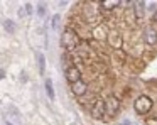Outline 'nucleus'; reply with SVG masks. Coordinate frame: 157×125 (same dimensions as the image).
Returning a JSON list of instances; mask_svg holds the SVG:
<instances>
[{
  "instance_id": "nucleus-1",
  "label": "nucleus",
  "mask_w": 157,
  "mask_h": 125,
  "mask_svg": "<svg viewBox=\"0 0 157 125\" xmlns=\"http://www.w3.org/2000/svg\"><path fill=\"white\" fill-rule=\"evenodd\" d=\"M61 46H63V49H66V53H75L79 46L78 32L75 29H71V27H66L61 36Z\"/></svg>"
},
{
  "instance_id": "nucleus-2",
  "label": "nucleus",
  "mask_w": 157,
  "mask_h": 125,
  "mask_svg": "<svg viewBox=\"0 0 157 125\" xmlns=\"http://www.w3.org/2000/svg\"><path fill=\"white\" fill-rule=\"evenodd\" d=\"M152 98L147 96V95H140L139 98L135 100V103H133V108H135V111L139 115H147L150 110H152Z\"/></svg>"
},
{
  "instance_id": "nucleus-3",
  "label": "nucleus",
  "mask_w": 157,
  "mask_h": 125,
  "mask_svg": "<svg viewBox=\"0 0 157 125\" xmlns=\"http://www.w3.org/2000/svg\"><path fill=\"white\" fill-rule=\"evenodd\" d=\"M90 111H91V117L96 118V120H100V118H103L106 115V105H105V100L103 98H96L95 103L91 105V108H90Z\"/></svg>"
},
{
  "instance_id": "nucleus-4",
  "label": "nucleus",
  "mask_w": 157,
  "mask_h": 125,
  "mask_svg": "<svg viewBox=\"0 0 157 125\" xmlns=\"http://www.w3.org/2000/svg\"><path fill=\"white\" fill-rule=\"evenodd\" d=\"M105 105H106V115L113 117V115L118 113V110H120V100L115 96V95H110V96L105 100Z\"/></svg>"
},
{
  "instance_id": "nucleus-5",
  "label": "nucleus",
  "mask_w": 157,
  "mask_h": 125,
  "mask_svg": "<svg viewBox=\"0 0 157 125\" xmlns=\"http://www.w3.org/2000/svg\"><path fill=\"white\" fill-rule=\"evenodd\" d=\"M142 37H144V42H145L147 46H155L157 44V29H154L152 25L145 27Z\"/></svg>"
},
{
  "instance_id": "nucleus-6",
  "label": "nucleus",
  "mask_w": 157,
  "mask_h": 125,
  "mask_svg": "<svg viewBox=\"0 0 157 125\" xmlns=\"http://www.w3.org/2000/svg\"><path fill=\"white\" fill-rule=\"evenodd\" d=\"M71 91H73V95H76V96H83V95L88 93V83L83 81V80L76 81V83L71 84Z\"/></svg>"
},
{
  "instance_id": "nucleus-7",
  "label": "nucleus",
  "mask_w": 157,
  "mask_h": 125,
  "mask_svg": "<svg viewBox=\"0 0 157 125\" xmlns=\"http://www.w3.org/2000/svg\"><path fill=\"white\" fill-rule=\"evenodd\" d=\"M64 74H66V80L69 81V84H73V83H76V81L81 80V71H79L78 66L69 68L68 71H64Z\"/></svg>"
},
{
  "instance_id": "nucleus-8",
  "label": "nucleus",
  "mask_w": 157,
  "mask_h": 125,
  "mask_svg": "<svg viewBox=\"0 0 157 125\" xmlns=\"http://www.w3.org/2000/svg\"><path fill=\"white\" fill-rule=\"evenodd\" d=\"M108 41H110V44H112V47L113 49H120L122 47V42H123V39H122V36H120L117 30H112V32L108 34Z\"/></svg>"
},
{
  "instance_id": "nucleus-9",
  "label": "nucleus",
  "mask_w": 157,
  "mask_h": 125,
  "mask_svg": "<svg viewBox=\"0 0 157 125\" xmlns=\"http://www.w3.org/2000/svg\"><path fill=\"white\" fill-rule=\"evenodd\" d=\"M98 5H100V10H106V12H110V10H115L117 7L122 5V2H117V0H103V2H100Z\"/></svg>"
},
{
  "instance_id": "nucleus-10",
  "label": "nucleus",
  "mask_w": 157,
  "mask_h": 125,
  "mask_svg": "<svg viewBox=\"0 0 157 125\" xmlns=\"http://www.w3.org/2000/svg\"><path fill=\"white\" fill-rule=\"evenodd\" d=\"M144 14H145V2H135L133 3V15H135V20H142Z\"/></svg>"
},
{
  "instance_id": "nucleus-11",
  "label": "nucleus",
  "mask_w": 157,
  "mask_h": 125,
  "mask_svg": "<svg viewBox=\"0 0 157 125\" xmlns=\"http://www.w3.org/2000/svg\"><path fill=\"white\" fill-rule=\"evenodd\" d=\"M7 117V123L10 125H22V120H21V113L15 110H9V113L5 115Z\"/></svg>"
},
{
  "instance_id": "nucleus-12",
  "label": "nucleus",
  "mask_w": 157,
  "mask_h": 125,
  "mask_svg": "<svg viewBox=\"0 0 157 125\" xmlns=\"http://www.w3.org/2000/svg\"><path fill=\"white\" fill-rule=\"evenodd\" d=\"M108 30H106V27L103 25V24H100V25H96L95 29H93V37L95 39H100V41H103L105 37H108Z\"/></svg>"
},
{
  "instance_id": "nucleus-13",
  "label": "nucleus",
  "mask_w": 157,
  "mask_h": 125,
  "mask_svg": "<svg viewBox=\"0 0 157 125\" xmlns=\"http://www.w3.org/2000/svg\"><path fill=\"white\" fill-rule=\"evenodd\" d=\"M44 84H46V91H48V96L51 98V100H54V90H52V81L49 80V78H46Z\"/></svg>"
},
{
  "instance_id": "nucleus-14",
  "label": "nucleus",
  "mask_w": 157,
  "mask_h": 125,
  "mask_svg": "<svg viewBox=\"0 0 157 125\" xmlns=\"http://www.w3.org/2000/svg\"><path fill=\"white\" fill-rule=\"evenodd\" d=\"M44 63H46L44 56L41 53H37V66H39V73L41 74H44Z\"/></svg>"
},
{
  "instance_id": "nucleus-15",
  "label": "nucleus",
  "mask_w": 157,
  "mask_h": 125,
  "mask_svg": "<svg viewBox=\"0 0 157 125\" xmlns=\"http://www.w3.org/2000/svg\"><path fill=\"white\" fill-rule=\"evenodd\" d=\"M4 29L7 30L9 34H14V30H15L14 22H12V20H5V22H4Z\"/></svg>"
},
{
  "instance_id": "nucleus-16",
  "label": "nucleus",
  "mask_w": 157,
  "mask_h": 125,
  "mask_svg": "<svg viewBox=\"0 0 157 125\" xmlns=\"http://www.w3.org/2000/svg\"><path fill=\"white\" fill-rule=\"evenodd\" d=\"M51 25H52V30H58L59 29V15H52V20H51Z\"/></svg>"
},
{
  "instance_id": "nucleus-17",
  "label": "nucleus",
  "mask_w": 157,
  "mask_h": 125,
  "mask_svg": "<svg viewBox=\"0 0 157 125\" xmlns=\"http://www.w3.org/2000/svg\"><path fill=\"white\" fill-rule=\"evenodd\" d=\"M145 125H157V115H154V117H147L145 118Z\"/></svg>"
},
{
  "instance_id": "nucleus-18",
  "label": "nucleus",
  "mask_w": 157,
  "mask_h": 125,
  "mask_svg": "<svg viewBox=\"0 0 157 125\" xmlns=\"http://www.w3.org/2000/svg\"><path fill=\"white\" fill-rule=\"evenodd\" d=\"M37 14H39V17H44V14H46V7H44V3H39V7H37Z\"/></svg>"
},
{
  "instance_id": "nucleus-19",
  "label": "nucleus",
  "mask_w": 157,
  "mask_h": 125,
  "mask_svg": "<svg viewBox=\"0 0 157 125\" xmlns=\"http://www.w3.org/2000/svg\"><path fill=\"white\" fill-rule=\"evenodd\" d=\"M113 54H115V56L118 57V59H122V61H123V59H125V57H127V56H125V53H123L122 49H117V51H115V53H113Z\"/></svg>"
},
{
  "instance_id": "nucleus-20",
  "label": "nucleus",
  "mask_w": 157,
  "mask_h": 125,
  "mask_svg": "<svg viewBox=\"0 0 157 125\" xmlns=\"http://www.w3.org/2000/svg\"><path fill=\"white\" fill-rule=\"evenodd\" d=\"M152 22H157V10L154 12V15H152Z\"/></svg>"
},
{
  "instance_id": "nucleus-21",
  "label": "nucleus",
  "mask_w": 157,
  "mask_h": 125,
  "mask_svg": "<svg viewBox=\"0 0 157 125\" xmlns=\"http://www.w3.org/2000/svg\"><path fill=\"white\" fill-rule=\"evenodd\" d=\"M122 125H132V123H130V122H123Z\"/></svg>"
},
{
  "instance_id": "nucleus-22",
  "label": "nucleus",
  "mask_w": 157,
  "mask_h": 125,
  "mask_svg": "<svg viewBox=\"0 0 157 125\" xmlns=\"http://www.w3.org/2000/svg\"><path fill=\"white\" fill-rule=\"evenodd\" d=\"M4 125H10V123H7V122H5V123H4Z\"/></svg>"
}]
</instances>
